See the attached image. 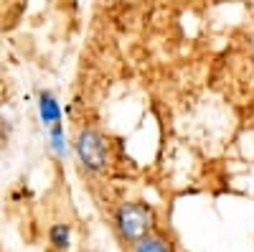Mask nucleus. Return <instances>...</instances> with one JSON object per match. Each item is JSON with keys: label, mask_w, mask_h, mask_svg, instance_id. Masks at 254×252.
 Returning <instances> with one entry per match:
<instances>
[{"label": "nucleus", "mask_w": 254, "mask_h": 252, "mask_svg": "<svg viewBox=\"0 0 254 252\" xmlns=\"http://www.w3.org/2000/svg\"><path fill=\"white\" fill-rule=\"evenodd\" d=\"M155 224H158L155 209L145 201H122L112 212V229L117 240L125 242L127 247L155 232Z\"/></svg>", "instance_id": "f257e3e1"}, {"label": "nucleus", "mask_w": 254, "mask_h": 252, "mask_svg": "<svg viewBox=\"0 0 254 252\" xmlns=\"http://www.w3.org/2000/svg\"><path fill=\"white\" fill-rule=\"evenodd\" d=\"M71 153L76 156L79 166L87 173H102L107 171L110 166V148L104 135L92 128V125H84V128L76 130L74 140H71Z\"/></svg>", "instance_id": "f03ea898"}, {"label": "nucleus", "mask_w": 254, "mask_h": 252, "mask_svg": "<svg viewBox=\"0 0 254 252\" xmlns=\"http://www.w3.org/2000/svg\"><path fill=\"white\" fill-rule=\"evenodd\" d=\"M36 107H38V117H41V122H44V128H51V125H56V122L64 120V110H61V104H59V97L54 92H49V89H41L38 92Z\"/></svg>", "instance_id": "7ed1b4c3"}, {"label": "nucleus", "mask_w": 254, "mask_h": 252, "mask_svg": "<svg viewBox=\"0 0 254 252\" xmlns=\"http://www.w3.org/2000/svg\"><path fill=\"white\" fill-rule=\"evenodd\" d=\"M49 151H51L59 161L69 158L71 143H69V138H66V130H64V122H56V125H51V128H49Z\"/></svg>", "instance_id": "20e7f679"}, {"label": "nucleus", "mask_w": 254, "mask_h": 252, "mask_svg": "<svg viewBox=\"0 0 254 252\" xmlns=\"http://www.w3.org/2000/svg\"><path fill=\"white\" fill-rule=\"evenodd\" d=\"M130 252H176V245L168 237L158 235V232H150L147 237H142L135 245H130Z\"/></svg>", "instance_id": "39448f33"}, {"label": "nucleus", "mask_w": 254, "mask_h": 252, "mask_svg": "<svg viewBox=\"0 0 254 252\" xmlns=\"http://www.w3.org/2000/svg\"><path fill=\"white\" fill-rule=\"evenodd\" d=\"M49 245L59 252H66L71 247V227L64 224V222H56L49 227Z\"/></svg>", "instance_id": "423d86ee"}, {"label": "nucleus", "mask_w": 254, "mask_h": 252, "mask_svg": "<svg viewBox=\"0 0 254 252\" xmlns=\"http://www.w3.org/2000/svg\"><path fill=\"white\" fill-rule=\"evenodd\" d=\"M8 135H10V125H8V120L3 115H0V145L8 140Z\"/></svg>", "instance_id": "0eeeda50"}]
</instances>
